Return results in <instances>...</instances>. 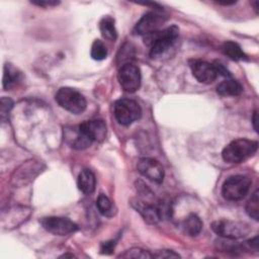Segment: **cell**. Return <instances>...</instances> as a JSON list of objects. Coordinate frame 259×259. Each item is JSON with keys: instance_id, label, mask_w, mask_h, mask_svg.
Masks as SVG:
<instances>
[{"instance_id": "cell-1", "label": "cell", "mask_w": 259, "mask_h": 259, "mask_svg": "<svg viewBox=\"0 0 259 259\" xmlns=\"http://www.w3.org/2000/svg\"><path fill=\"white\" fill-rule=\"evenodd\" d=\"M178 34V27L176 25H171L145 36V42L150 46V57L152 59H157L169 52L175 45Z\"/></svg>"}, {"instance_id": "cell-2", "label": "cell", "mask_w": 259, "mask_h": 259, "mask_svg": "<svg viewBox=\"0 0 259 259\" xmlns=\"http://www.w3.org/2000/svg\"><path fill=\"white\" fill-rule=\"evenodd\" d=\"M258 149V143L248 139H236L229 143L222 152V157L227 163L238 164L251 156H253Z\"/></svg>"}, {"instance_id": "cell-3", "label": "cell", "mask_w": 259, "mask_h": 259, "mask_svg": "<svg viewBox=\"0 0 259 259\" xmlns=\"http://www.w3.org/2000/svg\"><path fill=\"white\" fill-rule=\"evenodd\" d=\"M57 103L65 110L73 113H82L87 106L86 99L81 92L71 87H62L56 93Z\"/></svg>"}, {"instance_id": "cell-4", "label": "cell", "mask_w": 259, "mask_h": 259, "mask_svg": "<svg viewBox=\"0 0 259 259\" xmlns=\"http://www.w3.org/2000/svg\"><path fill=\"white\" fill-rule=\"evenodd\" d=\"M252 181L246 175H233L222 186V194L225 199L238 201L243 199L251 187Z\"/></svg>"}, {"instance_id": "cell-5", "label": "cell", "mask_w": 259, "mask_h": 259, "mask_svg": "<svg viewBox=\"0 0 259 259\" xmlns=\"http://www.w3.org/2000/svg\"><path fill=\"white\" fill-rule=\"evenodd\" d=\"M212 231L224 239L236 240L246 237L251 228L247 223L232 221V220H218L211 224Z\"/></svg>"}, {"instance_id": "cell-6", "label": "cell", "mask_w": 259, "mask_h": 259, "mask_svg": "<svg viewBox=\"0 0 259 259\" xmlns=\"http://www.w3.org/2000/svg\"><path fill=\"white\" fill-rule=\"evenodd\" d=\"M113 112L116 120L122 125H130L142 115L139 103L133 99H119L114 102Z\"/></svg>"}, {"instance_id": "cell-7", "label": "cell", "mask_w": 259, "mask_h": 259, "mask_svg": "<svg viewBox=\"0 0 259 259\" xmlns=\"http://www.w3.org/2000/svg\"><path fill=\"white\" fill-rule=\"evenodd\" d=\"M141 79V71L133 63H125L118 70L119 84L127 93H134L140 88Z\"/></svg>"}, {"instance_id": "cell-8", "label": "cell", "mask_w": 259, "mask_h": 259, "mask_svg": "<svg viewBox=\"0 0 259 259\" xmlns=\"http://www.w3.org/2000/svg\"><path fill=\"white\" fill-rule=\"evenodd\" d=\"M42 228L57 236H66L78 230V226L68 218L46 217L39 221Z\"/></svg>"}, {"instance_id": "cell-9", "label": "cell", "mask_w": 259, "mask_h": 259, "mask_svg": "<svg viewBox=\"0 0 259 259\" xmlns=\"http://www.w3.org/2000/svg\"><path fill=\"white\" fill-rule=\"evenodd\" d=\"M44 165L38 161L29 160L20 165L12 174L11 182L13 185L19 187L31 182L35 176L42 171Z\"/></svg>"}, {"instance_id": "cell-10", "label": "cell", "mask_w": 259, "mask_h": 259, "mask_svg": "<svg viewBox=\"0 0 259 259\" xmlns=\"http://www.w3.org/2000/svg\"><path fill=\"white\" fill-rule=\"evenodd\" d=\"M165 15L157 12H147L137 22L135 26V32L139 35L147 36L158 30L166 22Z\"/></svg>"}, {"instance_id": "cell-11", "label": "cell", "mask_w": 259, "mask_h": 259, "mask_svg": "<svg viewBox=\"0 0 259 259\" xmlns=\"http://www.w3.org/2000/svg\"><path fill=\"white\" fill-rule=\"evenodd\" d=\"M138 171L147 179L155 182L161 183L164 179V169L163 166L155 159L152 158H142L137 163Z\"/></svg>"}, {"instance_id": "cell-12", "label": "cell", "mask_w": 259, "mask_h": 259, "mask_svg": "<svg viewBox=\"0 0 259 259\" xmlns=\"http://www.w3.org/2000/svg\"><path fill=\"white\" fill-rule=\"evenodd\" d=\"M191 72L194 78L203 84L212 83L219 76L213 64L202 60H192L190 62Z\"/></svg>"}, {"instance_id": "cell-13", "label": "cell", "mask_w": 259, "mask_h": 259, "mask_svg": "<svg viewBox=\"0 0 259 259\" xmlns=\"http://www.w3.org/2000/svg\"><path fill=\"white\" fill-rule=\"evenodd\" d=\"M77 127L78 131L91 142H102L105 139L107 133L105 122L100 119L86 120L80 123Z\"/></svg>"}, {"instance_id": "cell-14", "label": "cell", "mask_w": 259, "mask_h": 259, "mask_svg": "<svg viewBox=\"0 0 259 259\" xmlns=\"http://www.w3.org/2000/svg\"><path fill=\"white\" fill-rule=\"evenodd\" d=\"M133 207L143 217V219L149 224H157L161 220V213L159 207L151 204L142 199L135 198L132 200Z\"/></svg>"}, {"instance_id": "cell-15", "label": "cell", "mask_w": 259, "mask_h": 259, "mask_svg": "<svg viewBox=\"0 0 259 259\" xmlns=\"http://www.w3.org/2000/svg\"><path fill=\"white\" fill-rule=\"evenodd\" d=\"M78 188L85 194H91L95 190L96 179L94 173L89 169H83L78 176Z\"/></svg>"}, {"instance_id": "cell-16", "label": "cell", "mask_w": 259, "mask_h": 259, "mask_svg": "<svg viewBox=\"0 0 259 259\" xmlns=\"http://www.w3.org/2000/svg\"><path fill=\"white\" fill-rule=\"evenodd\" d=\"M217 92L221 96H238L243 92L242 85L234 79H227L217 86Z\"/></svg>"}, {"instance_id": "cell-17", "label": "cell", "mask_w": 259, "mask_h": 259, "mask_svg": "<svg viewBox=\"0 0 259 259\" xmlns=\"http://www.w3.org/2000/svg\"><path fill=\"white\" fill-rule=\"evenodd\" d=\"M99 30L102 36L110 41L115 40L117 37V30L115 28L114 19L109 15H106L101 18L99 22Z\"/></svg>"}, {"instance_id": "cell-18", "label": "cell", "mask_w": 259, "mask_h": 259, "mask_svg": "<svg viewBox=\"0 0 259 259\" xmlns=\"http://www.w3.org/2000/svg\"><path fill=\"white\" fill-rule=\"evenodd\" d=\"M182 228L185 234L194 237L197 236L202 230V222L195 213H190L182 223Z\"/></svg>"}, {"instance_id": "cell-19", "label": "cell", "mask_w": 259, "mask_h": 259, "mask_svg": "<svg viewBox=\"0 0 259 259\" xmlns=\"http://www.w3.org/2000/svg\"><path fill=\"white\" fill-rule=\"evenodd\" d=\"M222 51L227 57H229L234 61L248 60L247 55L243 52L241 47L235 41H232V40L225 41L222 46Z\"/></svg>"}, {"instance_id": "cell-20", "label": "cell", "mask_w": 259, "mask_h": 259, "mask_svg": "<svg viewBox=\"0 0 259 259\" xmlns=\"http://www.w3.org/2000/svg\"><path fill=\"white\" fill-rule=\"evenodd\" d=\"M21 74L18 70L13 67L11 64H6L4 66V73H3V88L8 90L12 88L20 79Z\"/></svg>"}, {"instance_id": "cell-21", "label": "cell", "mask_w": 259, "mask_h": 259, "mask_svg": "<svg viewBox=\"0 0 259 259\" xmlns=\"http://www.w3.org/2000/svg\"><path fill=\"white\" fill-rule=\"evenodd\" d=\"M246 212L250 218L255 221L259 220V194L258 189L254 191L251 198L248 200L246 204Z\"/></svg>"}, {"instance_id": "cell-22", "label": "cell", "mask_w": 259, "mask_h": 259, "mask_svg": "<svg viewBox=\"0 0 259 259\" xmlns=\"http://www.w3.org/2000/svg\"><path fill=\"white\" fill-rule=\"evenodd\" d=\"M96 206L101 214L106 215V217L112 215L113 204H112V201L105 194L100 193L98 195L97 200H96Z\"/></svg>"}, {"instance_id": "cell-23", "label": "cell", "mask_w": 259, "mask_h": 259, "mask_svg": "<svg viewBox=\"0 0 259 259\" xmlns=\"http://www.w3.org/2000/svg\"><path fill=\"white\" fill-rule=\"evenodd\" d=\"M91 58L96 61H102L107 57V49L100 39H95L91 47Z\"/></svg>"}, {"instance_id": "cell-24", "label": "cell", "mask_w": 259, "mask_h": 259, "mask_svg": "<svg viewBox=\"0 0 259 259\" xmlns=\"http://www.w3.org/2000/svg\"><path fill=\"white\" fill-rule=\"evenodd\" d=\"M120 258H143V259H148V258H154L153 254H151L147 250H143L141 248H131L124 253L119 255Z\"/></svg>"}, {"instance_id": "cell-25", "label": "cell", "mask_w": 259, "mask_h": 259, "mask_svg": "<svg viewBox=\"0 0 259 259\" xmlns=\"http://www.w3.org/2000/svg\"><path fill=\"white\" fill-rule=\"evenodd\" d=\"M12 107L13 101L9 97L3 96L0 100V117L2 121H6L8 119V115Z\"/></svg>"}, {"instance_id": "cell-26", "label": "cell", "mask_w": 259, "mask_h": 259, "mask_svg": "<svg viewBox=\"0 0 259 259\" xmlns=\"http://www.w3.org/2000/svg\"><path fill=\"white\" fill-rule=\"evenodd\" d=\"M154 258H179L180 255L171 250H160L153 254Z\"/></svg>"}, {"instance_id": "cell-27", "label": "cell", "mask_w": 259, "mask_h": 259, "mask_svg": "<svg viewBox=\"0 0 259 259\" xmlns=\"http://www.w3.org/2000/svg\"><path fill=\"white\" fill-rule=\"evenodd\" d=\"M114 246H115V242L114 241H106V242H103L101 244V247H100V251L102 254H111L113 249H114Z\"/></svg>"}, {"instance_id": "cell-28", "label": "cell", "mask_w": 259, "mask_h": 259, "mask_svg": "<svg viewBox=\"0 0 259 259\" xmlns=\"http://www.w3.org/2000/svg\"><path fill=\"white\" fill-rule=\"evenodd\" d=\"M213 66L215 67V69H217V72H218V74L220 75H223V76H226V77H231V74H230V72L224 67V65L223 64H221V63H219V62H217V63H214L213 64Z\"/></svg>"}, {"instance_id": "cell-29", "label": "cell", "mask_w": 259, "mask_h": 259, "mask_svg": "<svg viewBox=\"0 0 259 259\" xmlns=\"http://www.w3.org/2000/svg\"><path fill=\"white\" fill-rule=\"evenodd\" d=\"M31 3L34 5H37V6H41V7H48V6L50 7V6H56L60 2L59 1H33Z\"/></svg>"}, {"instance_id": "cell-30", "label": "cell", "mask_w": 259, "mask_h": 259, "mask_svg": "<svg viewBox=\"0 0 259 259\" xmlns=\"http://www.w3.org/2000/svg\"><path fill=\"white\" fill-rule=\"evenodd\" d=\"M248 246L251 248V249H254V250H258V236H255L254 238L250 239L248 242H247Z\"/></svg>"}, {"instance_id": "cell-31", "label": "cell", "mask_w": 259, "mask_h": 259, "mask_svg": "<svg viewBox=\"0 0 259 259\" xmlns=\"http://www.w3.org/2000/svg\"><path fill=\"white\" fill-rule=\"evenodd\" d=\"M252 120H253V126H254V128H255V131L257 132L258 130V127H257V110H255L254 112H253V118H252Z\"/></svg>"}, {"instance_id": "cell-32", "label": "cell", "mask_w": 259, "mask_h": 259, "mask_svg": "<svg viewBox=\"0 0 259 259\" xmlns=\"http://www.w3.org/2000/svg\"><path fill=\"white\" fill-rule=\"evenodd\" d=\"M219 4H221V5H231V4H234V3H236V1H219L218 2Z\"/></svg>"}, {"instance_id": "cell-33", "label": "cell", "mask_w": 259, "mask_h": 259, "mask_svg": "<svg viewBox=\"0 0 259 259\" xmlns=\"http://www.w3.org/2000/svg\"><path fill=\"white\" fill-rule=\"evenodd\" d=\"M252 4L254 5V9H255V11H256V13H257V8H258V1H253V2H252Z\"/></svg>"}]
</instances>
